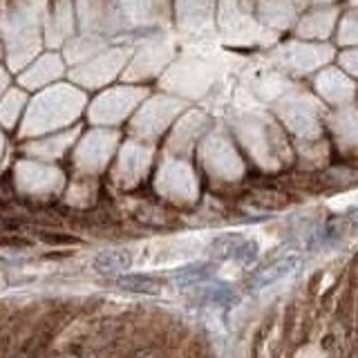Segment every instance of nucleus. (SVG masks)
I'll list each match as a JSON object with an SVG mask.
<instances>
[{"label":"nucleus","mask_w":358,"mask_h":358,"mask_svg":"<svg viewBox=\"0 0 358 358\" xmlns=\"http://www.w3.org/2000/svg\"><path fill=\"white\" fill-rule=\"evenodd\" d=\"M213 253L220 257H229V260H238L242 264H251L257 257V244L244 235H222L213 242Z\"/></svg>","instance_id":"f257e3e1"},{"label":"nucleus","mask_w":358,"mask_h":358,"mask_svg":"<svg viewBox=\"0 0 358 358\" xmlns=\"http://www.w3.org/2000/svg\"><path fill=\"white\" fill-rule=\"evenodd\" d=\"M341 41L343 43H358V11H354V14H350L343 20Z\"/></svg>","instance_id":"9d476101"},{"label":"nucleus","mask_w":358,"mask_h":358,"mask_svg":"<svg viewBox=\"0 0 358 358\" xmlns=\"http://www.w3.org/2000/svg\"><path fill=\"white\" fill-rule=\"evenodd\" d=\"M123 291H132V294H157L159 285L155 280L145 278V275H128V278H119L115 282Z\"/></svg>","instance_id":"1a4fd4ad"},{"label":"nucleus","mask_w":358,"mask_h":358,"mask_svg":"<svg viewBox=\"0 0 358 358\" xmlns=\"http://www.w3.org/2000/svg\"><path fill=\"white\" fill-rule=\"evenodd\" d=\"M343 65H345L350 72L358 74V52H350V54H345V56H343Z\"/></svg>","instance_id":"9b49d317"},{"label":"nucleus","mask_w":358,"mask_h":358,"mask_svg":"<svg viewBox=\"0 0 358 358\" xmlns=\"http://www.w3.org/2000/svg\"><path fill=\"white\" fill-rule=\"evenodd\" d=\"M331 22H334V18H331L329 11H318L316 16L305 18L300 31L305 34V36H318V38H322V36H327V34H329Z\"/></svg>","instance_id":"6e6552de"},{"label":"nucleus","mask_w":358,"mask_h":358,"mask_svg":"<svg viewBox=\"0 0 358 358\" xmlns=\"http://www.w3.org/2000/svg\"><path fill=\"white\" fill-rule=\"evenodd\" d=\"M132 264V253L128 249H112V251H103L94 257V271L99 273H121L130 268Z\"/></svg>","instance_id":"39448f33"},{"label":"nucleus","mask_w":358,"mask_h":358,"mask_svg":"<svg viewBox=\"0 0 358 358\" xmlns=\"http://www.w3.org/2000/svg\"><path fill=\"white\" fill-rule=\"evenodd\" d=\"M298 266H300V260H298V257H294V255L282 257V260H275V262L266 264L264 268H260V271L255 273L251 287L253 289L271 287V285H275V282H280V280H285L287 275L294 273Z\"/></svg>","instance_id":"7ed1b4c3"},{"label":"nucleus","mask_w":358,"mask_h":358,"mask_svg":"<svg viewBox=\"0 0 358 358\" xmlns=\"http://www.w3.org/2000/svg\"><path fill=\"white\" fill-rule=\"evenodd\" d=\"M318 87L324 96H327L329 101H334V103H345V101H350L354 94V87L350 85V81L336 70L322 74L318 78Z\"/></svg>","instance_id":"20e7f679"},{"label":"nucleus","mask_w":358,"mask_h":358,"mask_svg":"<svg viewBox=\"0 0 358 358\" xmlns=\"http://www.w3.org/2000/svg\"><path fill=\"white\" fill-rule=\"evenodd\" d=\"M329 59L327 48H307V45H291L282 52V61L291 70L309 72Z\"/></svg>","instance_id":"f03ea898"},{"label":"nucleus","mask_w":358,"mask_h":358,"mask_svg":"<svg viewBox=\"0 0 358 358\" xmlns=\"http://www.w3.org/2000/svg\"><path fill=\"white\" fill-rule=\"evenodd\" d=\"M213 273H215V266L213 264H206V262L188 264L175 273V282L179 287H201L213 278Z\"/></svg>","instance_id":"423d86ee"},{"label":"nucleus","mask_w":358,"mask_h":358,"mask_svg":"<svg viewBox=\"0 0 358 358\" xmlns=\"http://www.w3.org/2000/svg\"><path fill=\"white\" fill-rule=\"evenodd\" d=\"M199 298L208 302V305H222V307H229L238 300V294L235 289L229 285H220V282H206L201 285L199 289Z\"/></svg>","instance_id":"0eeeda50"}]
</instances>
